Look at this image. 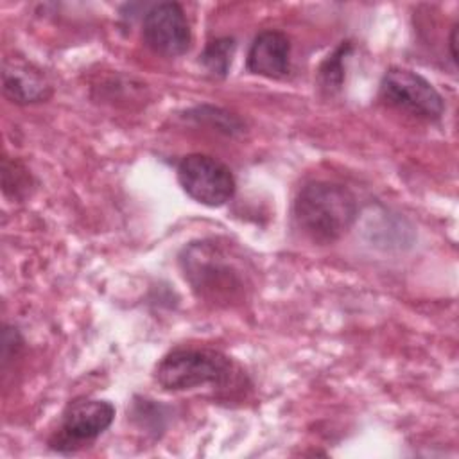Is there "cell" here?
I'll use <instances>...</instances> for the list:
<instances>
[{
	"label": "cell",
	"mask_w": 459,
	"mask_h": 459,
	"mask_svg": "<svg viewBox=\"0 0 459 459\" xmlns=\"http://www.w3.org/2000/svg\"><path fill=\"white\" fill-rule=\"evenodd\" d=\"M179 267L192 292L213 307L240 305L247 298L251 276L242 256L228 242H190L179 255Z\"/></svg>",
	"instance_id": "6da1fadb"
},
{
	"label": "cell",
	"mask_w": 459,
	"mask_h": 459,
	"mask_svg": "<svg viewBox=\"0 0 459 459\" xmlns=\"http://www.w3.org/2000/svg\"><path fill=\"white\" fill-rule=\"evenodd\" d=\"M156 384L169 393L195 391H235L240 387L242 371L222 351L212 348L179 346L165 353L154 368Z\"/></svg>",
	"instance_id": "7a4b0ae2"
},
{
	"label": "cell",
	"mask_w": 459,
	"mask_h": 459,
	"mask_svg": "<svg viewBox=\"0 0 459 459\" xmlns=\"http://www.w3.org/2000/svg\"><path fill=\"white\" fill-rule=\"evenodd\" d=\"M294 221L316 244H333L342 238L359 217L355 194L333 181H310L294 199Z\"/></svg>",
	"instance_id": "3957f363"
},
{
	"label": "cell",
	"mask_w": 459,
	"mask_h": 459,
	"mask_svg": "<svg viewBox=\"0 0 459 459\" xmlns=\"http://www.w3.org/2000/svg\"><path fill=\"white\" fill-rule=\"evenodd\" d=\"M115 420V405L100 398L72 400L59 420L56 432L48 439V448L59 454L77 452L100 437Z\"/></svg>",
	"instance_id": "277c9868"
},
{
	"label": "cell",
	"mask_w": 459,
	"mask_h": 459,
	"mask_svg": "<svg viewBox=\"0 0 459 459\" xmlns=\"http://www.w3.org/2000/svg\"><path fill=\"white\" fill-rule=\"evenodd\" d=\"M380 100L414 118L436 122L445 113V99L430 81L414 70L391 66L380 81Z\"/></svg>",
	"instance_id": "5b68a950"
},
{
	"label": "cell",
	"mask_w": 459,
	"mask_h": 459,
	"mask_svg": "<svg viewBox=\"0 0 459 459\" xmlns=\"http://www.w3.org/2000/svg\"><path fill=\"white\" fill-rule=\"evenodd\" d=\"M176 176L181 190L195 203L217 208L226 204L237 190V181L231 169L221 160L192 152L179 160Z\"/></svg>",
	"instance_id": "8992f818"
},
{
	"label": "cell",
	"mask_w": 459,
	"mask_h": 459,
	"mask_svg": "<svg viewBox=\"0 0 459 459\" xmlns=\"http://www.w3.org/2000/svg\"><path fill=\"white\" fill-rule=\"evenodd\" d=\"M142 39L147 48L163 57H179L188 52L192 30L178 2L152 5L142 22Z\"/></svg>",
	"instance_id": "52a82bcc"
},
{
	"label": "cell",
	"mask_w": 459,
	"mask_h": 459,
	"mask_svg": "<svg viewBox=\"0 0 459 459\" xmlns=\"http://www.w3.org/2000/svg\"><path fill=\"white\" fill-rule=\"evenodd\" d=\"M2 91L13 104L29 106L48 100L54 88L38 66L13 56L2 63Z\"/></svg>",
	"instance_id": "ba28073f"
},
{
	"label": "cell",
	"mask_w": 459,
	"mask_h": 459,
	"mask_svg": "<svg viewBox=\"0 0 459 459\" xmlns=\"http://www.w3.org/2000/svg\"><path fill=\"white\" fill-rule=\"evenodd\" d=\"M246 68L267 79H283L290 72V39L285 32L267 29L255 36L246 56Z\"/></svg>",
	"instance_id": "9c48e42d"
},
{
	"label": "cell",
	"mask_w": 459,
	"mask_h": 459,
	"mask_svg": "<svg viewBox=\"0 0 459 459\" xmlns=\"http://www.w3.org/2000/svg\"><path fill=\"white\" fill-rule=\"evenodd\" d=\"M235 48H237V41L231 36H221V38L210 39L199 56V63L212 77L224 79L230 72Z\"/></svg>",
	"instance_id": "30bf717a"
},
{
	"label": "cell",
	"mask_w": 459,
	"mask_h": 459,
	"mask_svg": "<svg viewBox=\"0 0 459 459\" xmlns=\"http://www.w3.org/2000/svg\"><path fill=\"white\" fill-rule=\"evenodd\" d=\"M186 117L195 120L197 124H204L210 129H213L217 133H222L226 136L242 134L244 129H246L244 122L237 115H233V113L222 109V108H215V106H206V104L197 106V108L190 109L186 113Z\"/></svg>",
	"instance_id": "8fae6325"
},
{
	"label": "cell",
	"mask_w": 459,
	"mask_h": 459,
	"mask_svg": "<svg viewBox=\"0 0 459 459\" xmlns=\"http://www.w3.org/2000/svg\"><path fill=\"white\" fill-rule=\"evenodd\" d=\"M351 52V41H342L317 68V84L319 88L333 95L342 88L344 82V61Z\"/></svg>",
	"instance_id": "7c38bea8"
},
{
	"label": "cell",
	"mask_w": 459,
	"mask_h": 459,
	"mask_svg": "<svg viewBox=\"0 0 459 459\" xmlns=\"http://www.w3.org/2000/svg\"><path fill=\"white\" fill-rule=\"evenodd\" d=\"M30 174L29 170L16 160L4 158L2 163V188L4 194L11 199H23L29 195Z\"/></svg>",
	"instance_id": "4fadbf2b"
},
{
	"label": "cell",
	"mask_w": 459,
	"mask_h": 459,
	"mask_svg": "<svg viewBox=\"0 0 459 459\" xmlns=\"http://www.w3.org/2000/svg\"><path fill=\"white\" fill-rule=\"evenodd\" d=\"M457 23L452 27V32H450V38H448V48H450V59L454 65H457Z\"/></svg>",
	"instance_id": "5bb4252c"
}]
</instances>
